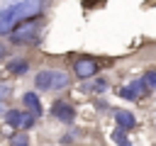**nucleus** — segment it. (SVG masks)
<instances>
[{"label": "nucleus", "mask_w": 156, "mask_h": 146, "mask_svg": "<svg viewBox=\"0 0 156 146\" xmlns=\"http://www.w3.org/2000/svg\"><path fill=\"white\" fill-rule=\"evenodd\" d=\"M49 114L54 117V119H58L61 124H73V119H76V107H73V102H68V100H56L54 105H51V109H49Z\"/></svg>", "instance_id": "6"}, {"label": "nucleus", "mask_w": 156, "mask_h": 146, "mask_svg": "<svg viewBox=\"0 0 156 146\" xmlns=\"http://www.w3.org/2000/svg\"><path fill=\"white\" fill-rule=\"evenodd\" d=\"M5 124L10 129H17V131H27L37 124V117L27 109H7L5 112Z\"/></svg>", "instance_id": "4"}, {"label": "nucleus", "mask_w": 156, "mask_h": 146, "mask_svg": "<svg viewBox=\"0 0 156 146\" xmlns=\"http://www.w3.org/2000/svg\"><path fill=\"white\" fill-rule=\"evenodd\" d=\"M115 124H117V129L129 131V129L136 127V117L132 112H127V109H115Z\"/></svg>", "instance_id": "8"}, {"label": "nucleus", "mask_w": 156, "mask_h": 146, "mask_svg": "<svg viewBox=\"0 0 156 146\" xmlns=\"http://www.w3.org/2000/svg\"><path fill=\"white\" fill-rule=\"evenodd\" d=\"M119 146H132V141H129V139L124 136V139H119Z\"/></svg>", "instance_id": "16"}, {"label": "nucleus", "mask_w": 156, "mask_h": 146, "mask_svg": "<svg viewBox=\"0 0 156 146\" xmlns=\"http://www.w3.org/2000/svg\"><path fill=\"white\" fill-rule=\"evenodd\" d=\"M151 90L141 83V80H132V83H127L124 88H119L117 90V95L119 97H124V100H141L144 95H149Z\"/></svg>", "instance_id": "7"}, {"label": "nucleus", "mask_w": 156, "mask_h": 146, "mask_svg": "<svg viewBox=\"0 0 156 146\" xmlns=\"http://www.w3.org/2000/svg\"><path fill=\"white\" fill-rule=\"evenodd\" d=\"M46 0H0V36H7L17 24L41 17Z\"/></svg>", "instance_id": "1"}, {"label": "nucleus", "mask_w": 156, "mask_h": 146, "mask_svg": "<svg viewBox=\"0 0 156 146\" xmlns=\"http://www.w3.org/2000/svg\"><path fill=\"white\" fill-rule=\"evenodd\" d=\"M5 56H7V46H5V44H2V41H0V61H2V58H5Z\"/></svg>", "instance_id": "15"}, {"label": "nucleus", "mask_w": 156, "mask_h": 146, "mask_svg": "<svg viewBox=\"0 0 156 146\" xmlns=\"http://www.w3.org/2000/svg\"><path fill=\"white\" fill-rule=\"evenodd\" d=\"M41 17H34V19H27V22H22V24H17L7 36H10V41L12 44H27V46H32V44H37L39 41V36H41Z\"/></svg>", "instance_id": "3"}, {"label": "nucleus", "mask_w": 156, "mask_h": 146, "mask_svg": "<svg viewBox=\"0 0 156 146\" xmlns=\"http://www.w3.org/2000/svg\"><path fill=\"white\" fill-rule=\"evenodd\" d=\"M102 68L100 58H93V56H80L73 61V73L80 78V80H90L93 75H98Z\"/></svg>", "instance_id": "5"}, {"label": "nucleus", "mask_w": 156, "mask_h": 146, "mask_svg": "<svg viewBox=\"0 0 156 146\" xmlns=\"http://www.w3.org/2000/svg\"><path fill=\"white\" fill-rule=\"evenodd\" d=\"M107 85H110L107 78H95V80H85L83 90H85V92H105Z\"/></svg>", "instance_id": "11"}, {"label": "nucleus", "mask_w": 156, "mask_h": 146, "mask_svg": "<svg viewBox=\"0 0 156 146\" xmlns=\"http://www.w3.org/2000/svg\"><path fill=\"white\" fill-rule=\"evenodd\" d=\"M12 95V85H0V105H2V100H7Z\"/></svg>", "instance_id": "14"}, {"label": "nucleus", "mask_w": 156, "mask_h": 146, "mask_svg": "<svg viewBox=\"0 0 156 146\" xmlns=\"http://www.w3.org/2000/svg\"><path fill=\"white\" fill-rule=\"evenodd\" d=\"M71 85V75L61 68H41L34 75V90L37 92H58Z\"/></svg>", "instance_id": "2"}, {"label": "nucleus", "mask_w": 156, "mask_h": 146, "mask_svg": "<svg viewBox=\"0 0 156 146\" xmlns=\"http://www.w3.org/2000/svg\"><path fill=\"white\" fill-rule=\"evenodd\" d=\"M141 83H144L149 90H156V68H149V71L141 75Z\"/></svg>", "instance_id": "13"}, {"label": "nucleus", "mask_w": 156, "mask_h": 146, "mask_svg": "<svg viewBox=\"0 0 156 146\" xmlns=\"http://www.w3.org/2000/svg\"><path fill=\"white\" fill-rule=\"evenodd\" d=\"M32 141H29V134L27 131H17V134H12L10 136V141H7V146H29Z\"/></svg>", "instance_id": "12"}, {"label": "nucleus", "mask_w": 156, "mask_h": 146, "mask_svg": "<svg viewBox=\"0 0 156 146\" xmlns=\"http://www.w3.org/2000/svg\"><path fill=\"white\" fill-rule=\"evenodd\" d=\"M22 105H24V107H27V112H32L34 117H41V112H44L37 92H29V90H27V92L22 95Z\"/></svg>", "instance_id": "9"}, {"label": "nucleus", "mask_w": 156, "mask_h": 146, "mask_svg": "<svg viewBox=\"0 0 156 146\" xmlns=\"http://www.w3.org/2000/svg\"><path fill=\"white\" fill-rule=\"evenodd\" d=\"M5 68H7L10 75H24V73L29 71V61H27L24 56H17V58H10Z\"/></svg>", "instance_id": "10"}]
</instances>
